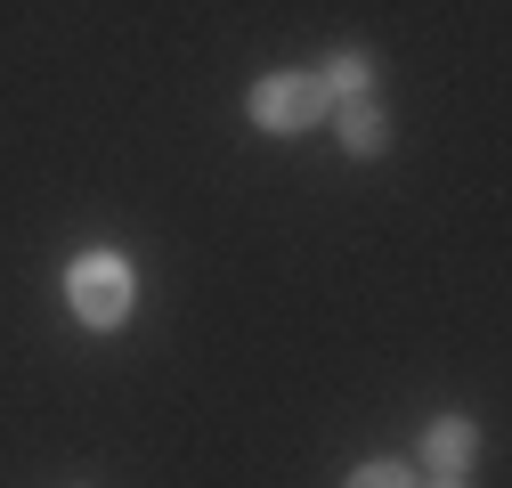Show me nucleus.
<instances>
[{
	"instance_id": "7ed1b4c3",
	"label": "nucleus",
	"mask_w": 512,
	"mask_h": 488,
	"mask_svg": "<svg viewBox=\"0 0 512 488\" xmlns=\"http://www.w3.org/2000/svg\"><path fill=\"white\" fill-rule=\"evenodd\" d=\"M472 456H480V432H472V415H439L431 432H423V464H431L439 480H464V472H472Z\"/></svg>"
},
{
	"instance_id": "0eeeda50",
	"label": "nucleus",
	"mask_w": 512,
	"mask_h": 488,
	"mask_svg": "<svg viewBox=\"0 0 512 488\" xmlns=\"http://www.w3.org/2000/svg\"><path fill=\"white\" fill-rule=\"evenodd\" d=\"M439 488H464V480H439Z\"/></svg>"
},
{
	"instance_id": "f03ea898",
	"label": "nucleus",
	"mask_w": 512,
	"mask_h": 488,
	"mask_svg": "<svg viewBox=\"0 0 512 488\" xmlns=\"http://www.w3.org/2000/svg\"><path fill=\"white\" fill-rule=\"evenodd\" d=\"M244 114H252V131L301 139V131H317L334 106H326V90H317V74H261V82L244 90Z\"/></svg>"
},
{
	"instance_id": "f257e3e1",
	"label": "nucleus",
	"mask_w": 512,
	"mask_h": 488,
	"mask_svg": "<svg viewBox=\"0 0 512 488\" xmlns=\"http://www.w3.org/2000/svg\"><path fill=\"white\" fill-rule=\"evenodd\" d=\"M131 301H139V277H131L122 253H82V261L66 269V310H74V326H90V334H114L122 318H131Z\"/></svg>"
},
{
	"instance_id": "39448f33",
	"label": "nucleus",
	"mask_w": 512,
	"mask_h": 488,
	"mask_svg": "<svg viewBox=\"0 0 512 488\" xmlns=\"http://www.w3.org/2000/svg\"><path fill=\"white\" fill-rule=\"evenodd\" d=\"M334 122H342V147H350V155H382V147H391V122H382V106H374V98L334 106Z\"/></svg>"
},
{
	"instance_id": "20e7f679",
	"label": "nucleus",
	"mask_w": 512,
	"mask_h": 488,
	"mask_svg": "<svg viewBox=\"0 0 512 488\" xmlns=\"http://www.w3.org/2000/svg\"><path fill=\"white\" fill-rule=\"evenodd\" d=\"M317 90H326V106L374 98V57H366V49H334V57H326V74H317Z\"/></svg>"
},
{
	"instance_id": "423d86ee",
	"label": "nucleus",
	"mask_w": 512,
	"mask_h": 488,
	"mask_svg": "<svg viewBox=\"0 0 512 488\" xmlns=\"http://www.w3.org/2000/svg\"><path fill=\"white\" fill-rule=\"evenodd\" d=\"M342 488H415V472L407 464H391V456H382V464H358Z\"/></svg>"
}]
</instances>
